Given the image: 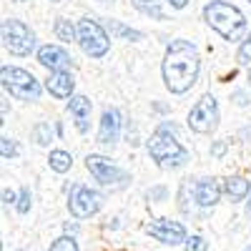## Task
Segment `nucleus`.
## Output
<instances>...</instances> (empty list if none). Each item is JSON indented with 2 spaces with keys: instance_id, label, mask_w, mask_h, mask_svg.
I'll return each mask as SVG.
<instances>
[{
  "instance_id": "1",
  "label": "nucleus",
  "mask_w": 251,
  "mask_h": 251,
  "mask_svg": "<svg viewBox=\"0 0 251 251\" xmlns=\"http://www.w3.org/2000/svg\"><path fill=\"white\" fill-rule=\"evenodd\" d=\"M161 73L166 88L174 96H183L186 91H191L201 73V58L191 40H171L161 63Z\"/></svg>"
},
{
  "instance_id": "2",
  "label": "nucleus",
  "mask_w": 251,
  "mask_h": 251,
  "mask_svg": "<svg viewBox=\"0 0 251 251\" xmlns=\"http://www.w3.org/2000/svg\"><path fill=\"white\" fill-rule=\"evenodd\" d=\"M203 20L208 28L216 30L228 43H239V40L246 38V15L236 5L226 3V0H211V3H206Z\"/></svg>"
},
{
  "instance_id": "3",
  "label": "nucleus",
  "mask_w": 251,
  "mask_h": 251,
  "mask_svg": "<svg viewBox=\"0 0 251 251\" xmlns=\"http://www.w3.org/2000/svg\"><path fill=\"white\" fill-rule=\"evenodd\" d=\"M146 149H149L151 158L166 171L169 169H181V166H186V161L191 158L183 146L176 138H171V133H163V131H156L149 138V143H146Z\"/></svg>"
},
{
  "instance_id": "4",
  "label": "nucleus",
  "mask_w": 251,
  "mask_h": 251,
  "mask_svg": "<svg viewBox=\"0 0 251 251\" xmlns=\"http://www.w3.org/2000/svg\"><path fill=\"white\" fill-rule=\"evenodd\" d=\"M0 80H3V88L18 100H38L40 91H43L33 73H28L23 68H15V66L0 68Z\"/></svg>"
},
{
  "instance_id": "5",
  "label": "nucleus",
  "mask_w": 251,
  "mask_h": 251,
  "mask_svg": "<svg viewBox=\"0 0 251 251\" xmlns=\"http://www.w3.org/2000/svg\"><path fill=\"white\" fill-rule=\"evenodd\" d=\"M3 46L8 53L25 58L35 50V33L23 23V20L15 18H5L3 20Z\"/></svg>"
},
{
  "instance_id": "6",
  "label": "nucleus",
  "mask_w": 251,
  "mask_h": 251,
  "mask_svg": "<svg viewBox=\"0 0 251 251\" xmlns=\"http://www.w3.org/2000/svg\"><path fill=\"white\" fill-rule=\"evenodd\" d=\"M78 46L91 58H103L111 50V38L93 18H83L78 20Z\"/></svg>"
},
{
  "instance_id": "7",
  "label": "nucleus",
  "mask_w": 251,
  "mask_h": 251,
  "mask_svg": "<svg viewBox=\"0 0 251 251\" xmlns=\"http://www.w3.org/2000/svg\"><path fill=\"white\" fill-rule=\"evenodd\" d=\"M219 103L211 93H206L201 96L196 103H194V108L188 111V128H191L194 133H214L219 128Z\"/></svg>"
},
{
  "instance_id": "8",
  "label": "nucleus",
  "mask_w": 251,
  "mask_h": 251,
  "mask_svg": "<svg viewBox=\"0 0 251 251\" xmlns=\"http://www.w3.org/2000/svg\"><path fill=\"white\" fill-rule=\"evenodd\" d=\"M103 206V194L96 191L91 186H83L75 183L71 188V196H68V211L73 219H91L100 211Z\"/></svg>"
},
{
  "instance_id": "9",
  "label": "nucleus",
  "mask_w": 251,
  "mask_h": 251,
  "mask_svg": "<svg viewBox=\"0 0 251 251\" xmlns=\"http://www.w3.org/2000/svg\"><path fill=\"white\" fill-rule=\"evenodd\" d=\"M86 169L91 171V176L98 183L111 186V188H121V186H126V181H128V174L121 171L116 163H111V158L98 156V153H91L86 158Z\"/></svg>"
},
{
  "instance_id": "10",
  "label": "nucleus",
  "mask_w": 251,
  "mask_h": 251,
  "mask_svg": "<svg viewBox=\"0 0 251 251\" xmlns=\"http://www.w3.org/2000/svg\"><path fill=\"white\" fill-rule=\"evenodd\" d=\"M146 234H151L156 241L161 244H169V246H176V244H186V228L178 224V221H171V219H153L146 224Z\"/></svg>"
},
{
  "instance_id": "11",
  "label": "nucleus",
  "mask_w": 251,
  "mask_h": 251,
  "mask_svg": "<svg viewBox=\"0 0 251 251\" xmlns=\"http://www.w3.org/2000/svg\"><path fill=\"white\" fill-rule=\"evenodd\" d=\"M38 63L43 68H48L50 73L53 71H68L73 68V58L63 50L60 46H43V48H38Z\"/></svg>"
},
{
  "instance_id": "12",
  "label": "nucleus",
  "mask_w": 251,
  "mask_h": 251,
  "mask_svg": "<svg viewBox=\"0 0 251 251\" xmlns=\"http://www.w3.org/2000/svg\"><path fill=\"white\" fill-rule=\"evenodd\" d=\"M194 199L201 208H211L221 199V183L219 178H199L194 188Z\"/></svg>"
},
{
  "instance_id": "13",
  "label": "nucleus",
  "mask_w": 251,
  "mask_h": 251,
  "mask_svg": "<svg viewBox=\"0 0 251 251\" xmlns=\"http://www.w3.org/2000/svg\"><path fill=\"white\" fill-rule=\"evenodd\" d=\"M121 136V113L118 108H106L98 126V143H116Z\"/></svg>"
},
{
  "instance_id": "14",
  "label": "nucleus",
  "mask_w": 251,
  "mask_h": 251,
  "mask_svg": "<svg viewBox=\"0 0 251 251\" xmlns=\"http://www.w3.org/2000/svg\"><path fill=\"white\" fill-rule=\"evenodd\" d=\"M73 88H75V80L68 71H53L46 80V91L55 98H73Z\"/></svg>"
},
{
  "instance_id": "15",
  "label": "nucleus",
  "mask_w": 251,
  "mask_h": 251,
  "mask_svg": "<svg viewBox=\"0 0 251 251\" xmlns=\"http://www.w3.org/2000/svg\"><path fill=\"white\" fill-rule=\"evenodd\" d=\"M68 111H71V116H73V121H75V128H78L80 133H88L91 111H93L91 100H88L86 96H73V98L68 100Z\"/></svg>"
},
{
  "instance_id": "16",
  "label": "nucleus",
  "mask_w": 251,
  "mask_h": 251,
  "mask_svg": "<svg viewBox=\"0 0 251 251\" xmlns=\"http://www.w3.org/2000/svg\"><path fill=\"white\" fill-rule=\"evenodd\" d=\"M251 191V183L244 178V176H228L224 181V194L228 196V201L236 203V201H244Z\"/></svg>"
},
{
  "instance_id": "17",
  "label": "nucleus",
  "mask_w": 251,
  "mask_h": 251,
  "mask_svg": "<svg viewBox=\"0 0 251 251\" xmlns=\"http://www.w3.org/2000/svg\"><path fill=\"white\" fill-rule=\"evenodd\" d=\"M133 8L143 15H149L151 20H166V13L161 8V0H131Z\"/></svg>"
},
{
  "instance_id": "18",
  "label": "nucleus",
  "mask_w": 251,
  "mask_h": 251,
  "mask_svg": "<svg viewBox=\"0 0 251 251\" xmlns=\"http://www.w3.org/2000/svg\"><path fill=\"white\" fill-rule=\"evenodd\" d=\"M48 163H50V169H53L55 174H66V171H71V166H73V156H71L68 151L55 149V151H50Z\"/></svg>"
},
{
  "instance_id": "19",
  "label": "nucleus",
  "mask_w": 251,
  "mask_h": 251,
  "mask_svg": "<svg viewBox=\"0 0 251 251\" xmlns=\"http://www.w3.org/2000/svg\"><path fill=\"white\" fill-rule=\"evenodd\" d=\"M108 30H111L113 38H118V40H131V43H136V40L143 38L141 30H133V28H128V25L118 23V20H111V23H108Z\"/></svg>"
},
{
  "instance_id": "20",
  "label": "nucleus",
  "mask_w": 251,
  "mask_h": 251,
  "mask_svg": "<svg viewBox=\"0 0 251 251\" xmlns=\"http://www.w3.org/2000/svg\"><path fill=\"white\" fill-rule=\"evenodd\" d=\"M53 30H55V38L63 40V43H73V40H78V28L66 18H58Z\"/></svg>"
},
{
  "instance_id": "21",
  "label": "nucleus",
  "mask_w": 251,
  "mask_h": 251,
  "mask_svg": "<svg viewBox=\"0 0 251 251\" xmlns=\"http://www.w3.org/2000/svg\"><path fill=\"white\" fill-rule=\"evenodd\" d=\"M33 141H35L38 146H48V143L53 141V128H50L48 121L35 123V128H33Z\"/></svg>"
},
{
  "instance_id": "22",
  "label": "nucleus",
  "mask_w": 251,
  "mask_h": 251,
  "mask_svg": "<svg viewBox=\"0 0 251 251\" xmlns=\"http://www.w3.org/2000/svg\"><path fill=\"white\" fill-rule=\"evenodd\" d=\"M50 251H78V241L71 234H66V236H60L50 244Z\"/></svg>"
},
{
  "instance_id": "23",
  "label": "nucleus",
  "mask_w": 251,
  "mask_h": 251,
  "mask_svg": "<svg viewBox=\"0 0 251 251\" xmlns=\"http://www.w3.org/2000/svg\"><path fill=\"white\" fill-rule=\"evenodd\" d=\"M0 156H3L5 161L8 158H15L18 156V143L8 136H0Z\"/></svg>"
},
{
  "instance_id": "24",
  "label": "nucleus",
  "mask_w": 251,
  "mask_h": 251,
  "mask_svg": "<svg viewBox=\"0 0 251 251\" xmlns=\"http://www.w3.org/2000/svg\"><path fill=\"white\" fill-rule=\"evenodd\" d=\"M236 60L241 63V66H251V33L241 40L239 53H236Z\"/></svg>"
},
{
  "instance_id": "25",
  "label": "nucleus",
  "mask_w": 251,
  "mask_h": 251,
  "mask_svg": "<svg viewBox=\"0 0 251 251\" xmlns=\"http://www.w3.org/2000/svg\"><path fill=\"white\" fill-rule=\"evenodd\" d=\"M30 201H33L30 188H28V186H23V188H20V194H18V203H15L18 214H28V211H30Z\"/></svg>"
},
{
  "instance_id": "26",
  "label": "nucleus",
  "mask_w": 251,
  "mask_h": 251,
  "mask_svg": "<svg viewBox=\"0 0 251 251\" xmlns=\"http://www.w3.org/2000/svg\"><path fill=\"white\" fill-rule=\"evenodd\" d=\"M183 251H208V244L203 236H191V239H186Z\"/></svg>"
},
{
  "instance_id": "27",
  "label": "nucleus",
  "mask_w": 251,
  "mask_h": 251,
  "mask_svg": "<svg viewBox=\"0 0 251 251\" xmlns=\"http://www.w3.org/2000/svg\"><path fill=\"white\" fill-rule=\"evenodd\" d=\"M3 203H18V194L10 191V188H5L3 191Z\"/></svg>"
},
{
  "instance_id": "28",
  "label": "nucleus",
  "mask_w": 251,
  "mask_h": 251,
  "mask_svg": "<svg viewBox=\"0 0 251 251\" xmlns=\"http://www.w3.org/2000/svg\"><path fill=\"white\" fill-rule=\"evenodd\" d=\"M224 151H226V143H224V141H219V143L214 146V149H211V156H214V158H219V156H224Z\"/></svg>"
},
{
  "instance_id": "29",
  "label": "nucleus",
  "mask_w": 251,
  "mask_h": 251,
  "mask_svg": "<svg viewBox=\"0 0 251 251\" xmlns=\"http://www.w3.org/2000/svg\"><path fill=\"white\" fill-rule=\"evenodd\" d=\"M171 3V8H176V10H183L186 5H188V0H169Z\"/></svg>"
},
{
  "instance_id": "30",
  "label": "nucleus",
  "mask_w": 251,
  "mask_h": 251,
  "mask_svg": "<svg viewBox=\"0 0 251 251\" xmlns=\"http://www.w3.org/2000/svg\"><path fill=\"white\" fill-rule=\"evenodd\" d=\"M163 196H166V188H156L153 194L149 191V199H163Z\"/></svg>"
},
{
  "instance_id": "31",
  "label": "nucleus",
  "mask_w": 251,
  "mask_h": 251,
  "mask_svg": "<svg viewBox=\"0 0 251 251\" xmlns=\"http://www.w3.org/2000/svg\"><path fill=\"white\" fill-rule=\"evenodd\" d=\"M75 231H78V224H71V221H68V224H66V234H75Z\"/></svg>"
},
{
  "instance_id": "32",
  "label": "nucleus",
  "mask_w": 251,
  "mask_h": 251,
  "mask_svg": "<svg viewBox=\"0 0 251 251\" xmlns=\"http://www.w3.org/2000/svg\"><path fill=\"white\" fill-rule=\"evenodd\" d=\"M246 211H249V214H251V199H249V201H246Z\"/></svg>"
},
{
  "instance_id": "33",
  "label": "nucleus",
  "mask_w": 251,
  "mask_h": 251,
  "mask_svg": "<svg viewBox=\"0 0 251 251\" xmlns=\"http://www.w3.org/2000/svg\"><path fill=\"white\" fill-rule=\"evenodd\" d=\"M98 3H113V0H98Z\"/></svg>"
},
{
  "instance_id": "34",
  "label": "nucleus",
  "mask_w": 251,
  "mask_h": 251,
  "mask_svg": "<svg viewBox=\"0 0 251 251\" xmlns=\"http://www.w3.org/2000/svg\"><path fill=\"white\" fill-rule=\"evenodd\" d=\"M249 86H251V71H249Z\"/></svg>"
},
{
  "instance_id": "35",
  "label": "nucleus",
  "mask_w": 251,
  "mask_h": 251,
  "mask_svg": "<svg viewBox=\"0 0 251 251\" xmlns=\"http://www.w3.org/2000/svg\"><path fill=\"white\" fill-rule=\"evenodd\" d=\"M244 251H251V244H249V246H246V249H244Z\"/></svg>"
},
{
  "instance_id": "36",
  "label": "nucleus",
  "mask_w": 251,
  "mask_h": 251,
  "mask_svg": "<svg viewBox=\"0 0 251 251\" xmlns=\"http://www.w3.org/2000/svg\"><path fill=\"white\" fill-rule=\"evenodd\" d=\"M53 3H58V0H53Z\"/></svg>"
},
{
  "instance_id": "37",
  "label": "nucleus",
  "mask_w": 251,
  "mask_h": 251,
  "mask_svg": "<svg viewBox=\"0 0 251 251\" xmlns=\"http://www.w3.org/2000/svg\"><path fill=\"white\" fill-rule=\"evenodd\" d=\"M18 3H20V0H18Z\"/></svg>"
}]
</instances>
